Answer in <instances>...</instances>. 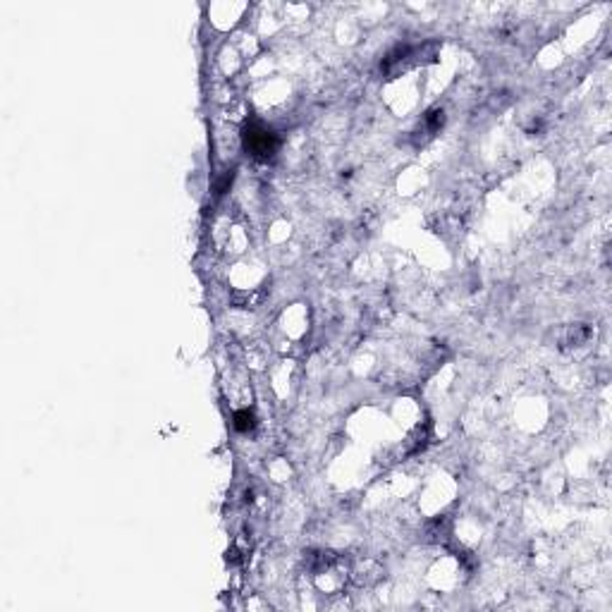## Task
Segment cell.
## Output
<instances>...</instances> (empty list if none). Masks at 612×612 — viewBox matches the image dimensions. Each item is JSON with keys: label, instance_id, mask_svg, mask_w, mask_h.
Here are the masks:
<instances>
[{"label": "cell", "instance_id": "obj_1", "mask_svg": "<svg viewBox=\"0 0 612 612\" xmlns=\"http://www.w3.org/2000/svg\"><path fill=\"white\" fill-rule=\"evenodd\" d=\"M244 144L256 158H268V156H273L275 148H278V139H275L273 132L266 130L263 125L251 123L244 130Z\"/></svg>", "mask_w": 612, "mask_h": 612}, {"label": "cell", "instance_id": "obj_2", "mask_svg": "<svg viewBox=\"0 0 612 612\" xmlns=\"http://www.w3.org/2000/svg\"><path fill=\"white\" fill-rule=\"evenodd\" d=\"M253 426H256V421H253V414L249 409H242V411H237V414H235V428H237V431L249 433Z\"/></svg>", "mask_w": 612, "mask_h": 612}]
</instances>
